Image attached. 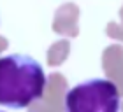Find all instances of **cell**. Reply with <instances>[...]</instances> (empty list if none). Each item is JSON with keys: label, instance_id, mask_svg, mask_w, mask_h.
<instances>
[{"label": "cell", "instance_id": "7a4b0ae2", "mask_svg": "<svg viewBox=\"0 0 123 112\" xmlns=\"http://www.w3.org/2000/svg\"><path fill=\"white\" fill-rule=\"evenodd\" d=\"M120 89L107 79L81 82L65 96L67 112H120Z\"/></svg>", "mask_w": 123, "mask_h": 112}, {"label": "cell", "instance_id": "6da1fadb", "mask_svg": "<svg viewBox=\"0 0 123 112\" xmlns=\"http://www.w3.org/2000/svg\"><path fill=\"white\" fill-rule=\"evenodd\" d=\"M46 82V74L37 60L26 54L0 58V105L26 109L42 98Z\"/></svg>", "mask_w": 123, "mask_h": 112}]
</instances>
